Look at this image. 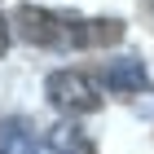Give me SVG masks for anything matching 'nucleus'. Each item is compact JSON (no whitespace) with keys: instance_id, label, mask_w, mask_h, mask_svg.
<instances>
[{"instance_id":"1","label":"nucleus","mask_w":154,"mask_h":154,"mask_svg":"<svg viewBox=\"0 0 154 154\" xmlns=\"http://www.w3.org/2000/svg\"><path fill=\"white\" fill-rule=\"evenodd\" d=\"M13 22L26 44H44V48H93L123 40V22L115 18H75V13L35 9V5H22Z\"/></svg>"},{"instance_id":"2","label":"nucleus","mask_w":154,"mask_h":154,"mask_svg":"<svg viewBox=\"0 0 154 154\" xmlns=\"http://www.w3.org/2000/svg\"><path fill=\"white\" fill-rule=\"evenodd\" d=\"M48 101L62 115H93L101 110V93L84 71H53L48 75Z\"/></svg>"},{"instance_id":"3","label":"nucleus","mask_w":154,"mask_h":154,"mask_svg":"<svg viewBox=\"0 0 154 154\" xmlns=\"http://www.w3.org/2000/svg\"><path fill=\"white\" fill-rule=\"evenodd\" d=\"M106 88H110V93H123V97L141 93V88H145L141 57H115V62H106Z\"/></svg>"},{"instance_id":"4","label":"nucleus","mask_w":154,"mask_h":154,"mask_svg":"<svg viewBox=\"0 0 154 154\" xmlns=\"http://www.w3.org/2000/svg\"><path fill=\"white\" fill-rule=\"evenodd\" d=\"M0 154H35V137L26 123H5L0 128Z\"/></svg>"},{"instance_id":"5","label":"nucleus","mask_w":154,"mask_h":154,"mask_svg":"<svg viewBox=\"0 0 154 154\" xmlns=\"http://www.w3.org/2000/svg\"><path fill=\"white\" fill-rule=\"evenodd\" d=\"M5 48H9V22L0 18V57H5Z\"/></svg>"},{"instance_id":"6","label":"nucleus","mask_w":154,"mask_h":154,"mask_svg":"<svg viewBox=\"0 0 154 154\" xmlns=\"http://www.w3.org/2000/svg\"><path fill=\"white\" fill-rule=\"evenodd\" d=\"M35 154H66V150H57V145H35Z\"/></svg>"}]
</instances>
